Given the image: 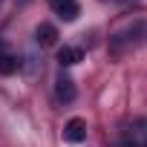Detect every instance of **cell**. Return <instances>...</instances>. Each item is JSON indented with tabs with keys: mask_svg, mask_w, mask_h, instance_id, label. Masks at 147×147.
<instances>
[{
	"mask_svg": "<svg viewBox=\"0 0 147 147\" xmlns=\"http://www.w3.org/2000/svg\"><path fill=\"white\" fill-rule=\"evenodd\" d=\"M52 9L63 18V20H75L78 18V6H75V0H49Z\"/></svg>",
	"mask_w": 147,
	"mask_h": 147,
	"instance_id": "cell-1",
	"label": "cell"
},
{
	"mask_svg": "<svg viewBox=\"0 0 147 147\" xmlns=\"http://www.w3.org/2000/svg\"><path fill=\"white\" fill-rule=\"evenodd\" d=\"M63 136H66L69 141H75V144H78V141H84V138H87V124H84L81 118H72V121L66 124Z\"/></svg>",
	"mask_w": 147,
	"mask_h": 147,
	"instance_id": "cell-2",
	"label": "cell"
},
{
	"mask_svg": "<svg viewBox=\"0 0 147 147\" xmlns=\"http://www.w3.org/2000/svg\"><path fill=\"white\" fill-rule=\"evenodd\" d=\"M81 58H84V52H81V49H75V46H63V49L58 52L61 66H72V63H78Z\"/></svg>",
	"mask_w": 147,
	"mask_h": 147,
	"instance_id": "cell-3",
	"label": "cell"
},
{
	"mask_svg": "<svg viewBox=\"0 0 147 147\" xmlns=\"http://www.w3.org/2000/svg\"><path fill=\"white\" fill-rule=\"evenodd\" d=\"M20 69V61L9 52H0V75H12V72Z\"/></svg>",
	"mask_w": 147,
	"mask_h": 147,
	"instance_id": "cell-4",
	"label": "cell"
},
{
	"mask_svg": "<svg viewBox=\"0 0 147 147\" xmlns=\"http://www.w3.org/2000/svg\"><path fill=\"white\" fill-rule=\"evenodd\" d=\"M35 35H38V43H43V46H52V43H55V38H58L55 26H49V23H40Z\"/></svg>",
	"mask_w": 147,
	"mask_h": 147,
	"instance_id": "cell-5",
	"label": "cell"
},
{
	"mask_svg": "<svg viewBox=\"0 0 147 147\" xmlns=\"http://www.w3.org/2000/svg\"><path fill=\"white\" fill-rule=\"evenodd\" d=\"M58 98L61 101H72L75 98V87H72L69 78H58Z\"/></svg>",
	"mask_w": 147,
	"mask_h": 147,
	"instance_id": "cell-6",
	"label": "cell"
},
{
	"mask_svg": "<svg viewBox=\"0 0 147 147\" xmlns=\"http://www.w3.org/2000/svg\"><path fill=\"white\" fill-rule=\"evenodd\" d=\"M0 52H3V40H0Z\"/></svg>",
	"mask_w": 147,
	"mask_h": 147,
	"instance_id": "cell-7",
	"label": "cell"
}]
</instances>
